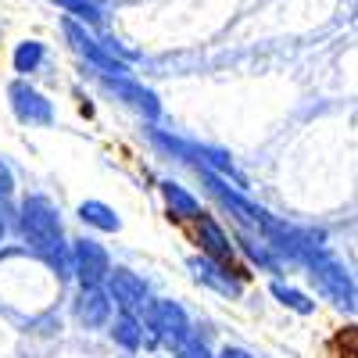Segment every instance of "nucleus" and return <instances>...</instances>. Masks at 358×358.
<instances>
[{"label":"nucleus","instance_id":"obj_1","mask_svg":"<svg viewBox=\"0 0 358 358\" xmlns=\"http://www.w3.org/2000/svg\"><path fill=\"white\" fill-rule=\"evenodd\" d=\"M15 229L29 255H36L57 280H72V255L62 222V208L47 194H25L15 208Z\"/></svg>","mask_w":358,"mask_h":358},{"label":"nucleus","instance_id":"obj_2","mask_svg":"<svg viewBox=\"0 0 358 358\" xmlns=\"http://www.w3.org/2000/svg\"><path fill=\"white\" fill-rule=\"evenodd\" d=\"M62 33H65L69 47H72L97 76H129V62H122L118 54H111L108 43H104V36H97L90 25H83V22H76V18H62Z\"/></svg>","mask_w":358,"mask_h":358},{"label":"nucleus","instance_id":"obj_3","mask_svg":"<svg viewBox=\"0 0 358 358\" xmlns=\"http://www.w3.org/2000/svg\"><path fill=\"white\" fill-rule=\"evenodd\" d=\"M140 315H143L140 322L147 330V341H162V344L176 348V344H183L194 334L187 308L179 301H172V297H151V301L140 308Z\"/></svg>","mask_w":358,"mask_h":358},{"label":"nucleus","instance_id":"obj_4","mask_svg":"<svg viewBox=\"0 0 358 358\" xmlns=\"http://www.w3.org/2000/svg\"><path fill=\"white\" fill-rule=\"evenodd\" d=\"M305 265L312 268V280L319 283V294L322 297H330L334 305H341V308H355V280H351V273L348 268L326 251V248H315L308 258H305Z\"/></svg>","mask_w":358,"mask_h":358},{"label":"nucleus","instance_id":"obj_5","mask_svg":"<svg viewBox=\"0 0 358 358\" xmlns=\"http://www.w3.org/2000/svg\"><path fill=\"white\" fill-rule=\"evenodd\" d=\"M197 176H201V183L208 187V194H212L226 212L241 222L244 229H258V222H262V215H265V208L262 204H255L251 197H248V190H236L229 179H222V176H215L212 169H204V165H197Z\"/></svg>","mask_w":358,"mask_h":358},{"label":"nucleus","instance_id":"obj_6","mask_svg":"<svg viewBox=\"0 0 358 358\" xmlns=\"http://www.w3.org/2000/svg\"><path fill=\"white\" fill-rule=\"evenodd\" d=\"M8 104L22 126H54V104L43 90H36L29 79H15L8 86Z\"/></svg>","mask_w":358,"mask_h":358},{"label":"nucleus","instance_id":"obj_7","mask_svg":"<svg viewBox=\"0 0 358 358\" xmlns=\"http://www.w3.org/2000/svg\"><path fill=\"white\" fill-rule=\"evenodd\" d=\"M97 79H101V86L108 90L115 101L129 104L136 115L147 118V122H158V118H162V101H158V94H155L151 86L136 83L133 72H129V76H97Z\"/></svg>","mask_w":358,"mask_h":358},{"label":"nucleus","instance_id":"obj_8","mask_svg":"<svg viewBox=\"0 0 358 358\" xmlns=\"http://www.w3.org/2000/svg\"><path fill=\"white\" fill-rule=\"evenodd\" d=\"M69 255H72V280H79L83 287L108 280V273H111V255H108L104 244L94 241V236L69 241Z\"/></svg>","mask_w":358,"mask_h":358},{"label":"nucleus","instance_id":"obj_9","mask_svg":"<svg viewBox=\"0 0 358 358\" xmlns=\"http://www.w3.org/2000/svg\"><path fill=\"white\" fill-rule=\"evenodd\" d=\"M104 290H108L111 305L118 312H140L147 301H151V287H147V280L140 273H133V268H126V265H111V273L104 280Z\"/></svg>","mask_w":358,"mask_h":358},{"label":"nucleus","instance_id":"obj_10","mask_svg":"<svg viewBox=\"0 0 358 358\" xmlns=\"http://www.w3.org/2000/svg\"><path fill=\"white\" fill-rule=\"evenodd\" d=\"M187 268H190V276H194L201 287L229 297V301H241V297H244V280L236 276L226 262L208 258V255H194V258L187 262Z\"/></svg>","mask_w":358,"mask_h":358},{"label":"nucleus","instance_id":"obj_11","mask_svg":"<svg viewBox=\"0 0 358 358\" xmlns=\"http://www.w3.org/2000/svg\"><path fill=\"white\" fill-rule=\"evenodd\" d=\"M72 315H76L79 326H86V330H104L108 319L115 315V305H111L104 283H90V287L79 283V290L72 297Z\"/></svg>","mask_w":358,"mask_h":358},{"label":"nucleus","instance_id":"obj_12","mask_svg":"<svg viewBox=\"0 0 358 358\" xmlns=\"http://www.w3.org/2000/svg\"><path fill=\"white\" fill-rule=\"evenodd\" d=\"M194 241H197L201 255H208V258H219V262H226V265L236 262V244H233L229 229H226L215 215L201 212V215L194 219Z\"/></svg>","mask_w":358,"mask_h":358},{"label":"nucleus","instance_id":"obj_13","mask_svg":"<svg viewBox=\"0 0 358 358\" xmlns=\"http://www.w3.org/2000/svg\"><path fill=\"white\" fill-rule=\"evenodd\" d=\"M158 190H162V201H165L169 219H176V222H194V219L204 212V208H201V197H197L190 187L179 183V179H162Z\"/></svg>","mask_w":358,"mask_h":358},{"label":"nucleus","instance_id":"obj_14","mask_svg":"<svg viewBox=\"0 0 358 358\" xmlns=\"http://www.w3.org/2000/svg\"><path fill=\"white\" fill-rule=\"evenodd\" d=\"M108 337L122 348V351H129V355H136L143 344H147V330H143V322H140V312H118L115 308V315L108 319Z\"/></svg>","mask_w":358,"mask_h":358},{"label":"nucleus","instance_id":"obj_15","mask_svg":"<svg viewBox=\"0 0 358 358\" xmlns=\"http://www.w3.org/2000/svg\"><path fill=\"white\" fill-rule=\"evenodd\" d=\"M76 215H79L83 226L97 229V233H118V229H122V215H118L108 201H97V197H86L76 208Z\"/></svg>","mask_w":358,"mask_h":358},{"label":"nucleus","instance_id":"obj_16","mask_svg":"<svg viewBox=\"0 0 358 358\" xmlns=\"http://www.w3.org/2000/svg\"><path fill=\"white\" fill-rule=\"evenodd\" d=\"M233 244H236V255H244V258H248L251 265L265 268V273H280V265H283V262L276 258V251L268 248V244L262 241L258 233H251V229H248L244 236H236Z\"/></svg>","mask_w":358,"mask_h":358},{"label":"nucleus","instance_id":"obj_17","mask_svg":"<svg viewBox=\"0 0 358 358\" xmlns=\"http://www.w3.org/2000/svg\"><path fill=\"white\" fill-rule=\"evenodd\" d=\"M43 62H47V43H40V40H22L11 50V69L18 72V79H29L33 72H40Z\"/></svg>","mask_w":358,"mask_h":358},{"label":"nucleus","instance_id":"obj_18","mask_svg":"<svg viewBox=\"0 0 358 358\" xmlns=\"http://www.w3.org/2000/svg\"><path fill=\"white\" fill-rule=\"evenodd\" d=\"M268 294H273L287 312H297V315H312V312H315V297H308L305 290H297V287H290V283H283V280L268 283Z\"/></svg>","mask_w":358,"mask_h":358},{"label":"nucleus","instance_id":"obj_19","mask_svg":"<svg viewBox=\"0 0 358 358\" xmlns=\"http://www.w3.org/2000/svg\"><path fill=\"white\" fill-rule=\"evenodd\" d=\"M50 4L62 8L65 18H76V22L90 25V29H97L104 22V8L97 4V0H50Z\"/></svg>","mask_w":358,"mask_h":358},{"label":"nucleus","instance_id":"obj_20","mask_svg":"<svg viewBox=\"0 0 358 358\" xmlns=\"http://www.w3.org/2000/svg\"><path fill=\"white\" fill-rule=\"evenodd\" d=\"M147 133H151V143L162 147L169 158H176V162H194V143H190V140L176 136V133H169V129H158V126H151Z\"/></svg>","mask_w":358,"mask_h":358},{"label":"nucleus","instance_id":"obj_21","mask_svg":"<svg viewBox=\"0 0 358 358\" xmlns=\"http://www.w3.org/2000/svg\"><path fill=\"white\" fill-rule=\"evenodd\" d=\"M15 187H18V176H15L11 162H8V158H0V208H4V212H11V215H15V208H11Z\"/></svg>","mask_w":358,"mask_h":358},{"label":"nucleus","instance_id":"obj_22","mask_svg":"<svg viewBox=\"0 0 358 358\" xmlns=\"http://www.w3.org/2000/svg\"><path fill=\"white\" fill-rule=\"evenodd\" d=\"M172 351H176V358H215V355H212V348H208L204 341H197L194 334H190L183 344H176Z\"/></svg>","mask_w":358,"mask_h":358},{"label":"nucleus","instance_id":"obj_23","mask_svg":"<svg viewBox=\"0 0 358 358\" xmlns=\"http://www.w3.org/2000/svg\"><path fill=\"white\" fill-rule=\"evenodd\" d=\"M11 212H4V208H0V244H4L8 241V233H11Z\"/></svg>","mask_w":358,"mask_h":358}]
</instances>
